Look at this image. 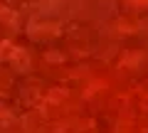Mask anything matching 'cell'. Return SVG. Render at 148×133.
Wrapping results in <instances>:
<instances>
[{"instance_id":"1","label":"cell","mask_w":148,"mask_h":133,"mask_svg":"<svg viewBox=\"0 0 148 133\" xmlns=\"http://www.w3.org/2000/svg\"><path fill=\"white\" fill-rule=\"evenodd\" d=\"M128 3H133V5H148V0H128Z\"/></svg>"}]
</instances>
